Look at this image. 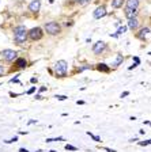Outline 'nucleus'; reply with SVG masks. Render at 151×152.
I'll list each match as a JSON object with an SVG mask.
<instances>
[{"instance_id":"nucleus-6","label":"nucleus","mask_w":151,"mask_h":152,"mask_svg":"<svg viewBox=\"0 0 151 152\" xmlns=\"http://www.w3.org/2000/svg\"><path fill=\"white\" fill-rule=\"evenodd\" d=\"M93 15H94V18H95V19H101V18H104L105 15H106V8H105L104 6L97 7V8H95V11L93 12Z\"/></svg>"},{"instance_id":"nucleus-34","label":"nucleus","mask_w":151,"mask_h":152,"mask_svg":"<svg viewBox=\"0 0 151 152\" xmlns=\"http://www.w3.org/2000/svg\"><path fill=\"white\" fill-rule=\"evenodd\" d=\"M105 151H108V152H116L114 149H110V148H105Z\"/></svg>"},{"instance_id":"nucleus-31","label":"nucleus","mask_w":151,"mask_h":152,"mask_svg":"<svg viewBox=\"0 0 151 152\" xmlns=\"http://www.w3.org/2000/svg\"><path fill=\"white\" fill-rule=\"evenodd\" d=\"M37 122V119H30L29 121V125H31V124H36Z\"/></svg>"},{"instance_id":"nucleus-35","label":"nucleus","mask_w":151,"mask_h":152,"mask_svg":"<svg viewBox=\"0 0 151 152\" xmlns=\"http://www.w3.org/2000/svg\"><path fill=\"white\" fill-rule=\"evenodd\" d=\"M39 91H41V92H44V91H46V87H41V88H39Z\"/></svg>"},{"instance_id":"nucleus-14","label":"nucleus","mask_w":151,"mask_h":152,"mask_svg":"<svg viewBox=\"0 0 151 152\" xmlns=\"http://www.w3.org/2000/svg\"><path fill=\"white\" fill-rule=\"evenodd\" d=\"M15 65H17L18 68H25L26 67V60L25 59H18L17 61H15Z\"/></svg>"},{"instance_id":"nucleus-24","label":"nucleus","mask_w":151,"mask_h":152,"mask_svg":"<svg viewBox=\"0 0 151 152\" xmlns=\"http://www.w3.org/2000/svg\"><path fill=\"white\" fill-rule=\"evenodd\" d=\"M89 68H90V65H83V67L79 68V72H82V71H84V69H89Z\"/></svg>"},{"instance_id":"nucleus-17","label":"nucleus","mask_w":151,"mask_h":152,"mask_svg":"<svg viewBox=\"0 0 151 152\" xmlns=\"http://www.w3.org/2000/svg\"><path fill=\"white\" fill-rule=\"evenodd\" d=\"M87 134H89V136H90V137H91V139H93L94 141H97V143H98V141H101V137H98V136L93 134L91 132H87Z\"/></svg>"},{"instance_id":"nucleus-28","label":"nucleus","mask_w":151,"mask_h":152,"mask_svg":"<svg viewBox=\"0 0 151 152\" xmlns=\"http://www.w3.org/2000/svg\"><path fill=\"white\" fill-rule=\"evenodd\" d=\"M128 95H129V92H128V91H125V92L121 94V98H125V97H128Z\"/></svg>"},{"instance_id":"nucleus-20","label":"nucleus","mask_w":151,"mask_h":152,"mask_svg":"<svg viewBox=\"0 0 151 152\" xmlns=\"http://www.w3.org/2000/svg\"><path fill=\"white\" fill-rule=\"evenodd\" d=\"M66 149H67V151H78V148H76V147L69 145V144H67V145H66Z\"/></svg>"},{"instance_id":"nucleus-18","label":"nucleus","mask_w":151,"mask_h":152,"mask_svg":"<svg viewBox=\"0 0 151 152\" xmlns=\"http://www.w3.org/2000/svg\"><path fill=\"white\" fill-rule=\"evenodd\" d=\"M127 29H128L127 26H123V27H120V29L117 30V35H118V34H124L125 31H127Z\"/></svg>"},{"instance_id":"nucleus-2","label":"nucleus","mask_w":151,"mask_h":152,"mask_svg":"<svg viewBox=\"0 0 151 152\" xmlns=\"http://www.w3.org/2000/svg\"><path fill=\"white\" fill-rule=\"evenodd\" d=\"M67 71H68V62L64 60H60L56 62L54 65V72H56V76L59 77H64L67 75Z\"/></svg>"},{"instance_id":"nucleus-9","label":"nucleus","mask_w":151,"mask_h":152,"mask_svg":"<svg viewBox=\"0 0 151 152\" xmlns=\"http://www.w3.org/2000/svg\"><path fill=\"white\" fill-rule=\"evenodd\" d=\"M124 14H125V17L128 18V19H131V18H136L138 10H133V8H125Z\"/></svg>"},{"instance_id":"nucleus-37","label":"nucleus","mask_w":151,"mask_h":152,"mask_svg":"<svg viewBox=\"0 0 151 152\" xmlns=\"http://www.w3.org/2000/svg\"><path fill=\"white\" fill-rule=\"evenodd\" d=\"M36 152H41V151H39V149H38V151H36Z\"/></svg>"},{"instance_id":"nucleus-13","label":"nucleus","mask_w":151,"mask_h":152,"mask_svg":"<svg viewBox=\"0 0 151 152\" xmlns=\"http://www.w3.org/2000/svg\"><path fill=\"white\" fill-rule=\"evenodd\" d=\"M148 33H150V29H148V27H144V29H142V30H140V34H139L138 37H139L140 39H144L146 35H147Z\"/></svg>"},{"instance_id":"nucleus-15","label":"nucleus","mask_w":151,"mask_h":152,"mask_svg":"<svg viewBox=\"0 0 151 152\" xmlns=\"http://www.w3.org/2000/svg\"><path fill=\"white\" fill-rule=\"evenodd\" d=\"M123 60H124L123 54H117V56H116V61L113 62V65H114V67H118V65L123 62Z\"/></svg>"},{"instance_id":"nucleus-10","label":"nucleus","mask_w":151,"mask_h":152,"mask_svg":"<svg viewBox=\"0 0 151 152\" xmlns=\"http://www.w3.org/2000/svg\"><path fill=\"white\" fill-rule=\"evenodd\" d=\"M138 26H139V20H138L136 18H131V19H128V27H129L131 30H136Z\"/></svg>"},{"instance_id":"nucleus-21","label":"nucleus","mask_w":151,"mask_h":152,"mask_svg":"<svg viewBox=\"0 0 151 152\" xmlns=\"http://www.w3.org/2000/svg\"><path fill=\"white\" fill-rule=\"evenodd\" d=\"M63 137H56V139H46V143H53V141H61Z\"/></svg>"},{"instance_id":"nucleus-19","label":"nucleus","mask_w":151,"mask_h":152,"mask_svg":"<svg viewBox=\"0 0 151 152\" xmlns=\"http://www.w3.org/2000/svg\"><path fill=\"white\" fill-rule=\"evenodd\" d=\"M75 2H76L78 4H80V6H86L87 3L90 2V0H75Z\"/></svg>"},{"instance_id":"nucleus-12","label":"nucleus","mask_w":151,"mask_h":152,"mask_svg":"<svg viewBox=\"0 0 151 152\" xmlns=\"http://www.w3.org/2000/svg\"><path fill=\"white\" fill-rule=\"evenodd\" d=\"M124 4V0H112V7L113 8H120Z\"/></svg>"},{"instance_id":"nucleus-27","label":"nucleus","mask_w":151,"mask_h":152,"mask_svg":"<svg viewBox=\"0 0 151 152\" xmlns=\"http://www.w3.org/2000/svg\"><path fill=\"white\" fill-rule=\"evenodd\" d=\"M138 65H139V64H138V62H135V64H133V65H131V67H129L128 69H129V71H131V69H135V68H136Z\"/></svg>"},{"instance_id":"nucleus-11","label":"nucleus","mask_w":151,"mask_h":152,"mask_svg":"<svg viewBox=\"0 0 151 152\" xmlns=\"http://www.w3.org/2000/svg\"><path fill=\"white\" fill-rule=\"evenodd\" d=\"M138 6H139V0H127V8L138 10Z\"/></svg>"},{"instance_id":"nucleus-8","label":"nucleus","mask_w":151,"mask_h":152,"mask_svg":"<svg viewBox=\"0 0 151 152\" xmlns=\"http://www.w3.org/2000/svg\"><path fill=\"white\" fill-rule=\"evenodd\" d=\"M39 7H41V2H39V0H33V2L29 4V11L38 12L39 11Z\"/></svg>"},{"instance_id":"nucleus-23","label":"nucleus","mask_w":151,"mask_h":152,"mask_svg":"<svg viewBox=\"0 0 151 152\" xmlns=\"http://www.w3.org/2000/svg\"><path fill=\"white\" fill-rule=\"evenodd\" d=\"M17 141H18V137L15 136L14 139H11V140H7V141H4V143H6V144H11V143H17Z\"/></svg>"},{"instance_id":"nucleus-38","label":"nucleus","mask_w":151,"mask_h":152,"mask_svg":"<svg viewBox=\"0 0 151 152\" xmlns=\"http://www.w3.org/2000/svg\"><path fill=\"white\" fill-rule=\"evenodd\" d=\"M148 54H150V56H151V52H150V53H148Z\"/></svg>"},{"instance_id":"nucleus-4","label":"nucleus","mask_w":151,"mask_h":152,"mask_svg":"<svg viewBox=\"0 0 151 152\" xmlns=\"http://www.w3.org/2000/svg\"><path fill=\"white\" fill-rule=\"evenodd\" d=\"M29 38L31 39V41H38V39H41L42 38V30L39 29V27H33L30 31H29Z\"/></svg>"},{"instance_id":"nucleus-30","label":"nucleus","mask_w":151,"mask_h":152,"mask_svg":"<svg viewBox=\"0 0 151 152\" xmlns=\"http://www.w3.org/2000/svg\"><path fill=\"white\" fill-rule=\"evenodd\" d=\"M30 82H31V83H37V77H31Z\"/></svg>"},{"instance_id":"nucleus-26","label":"nucleus","mask_w":151,"mask_h":152,"mask_svg":"<svg viewBox=\"0 0 151 152\" xmlns=\"http://www.w3.org/2000/svg\"><path fill=\"white\" fill-rule=\"evenodd\" d=\"M139 144H140V145H148V144H150V141H148V140H147V141H140Z\"/></svg>"},{"instance_id":"nucleus-7","label":"nucleus","mask_w":151,"mask_h":152,"mask_svg":"<svg viewBox=\"0 0 151 152\" xmlns=\"http://www.w3.org/2000/svg\"><path fill=\"white\" fill-rule=\"evenodd\" d=\"M3 57H4V60H7V61H12L15 57H17V52H14V50H11V49H6V50H3Z\"/></svg>"},{"instance_id":"nucleus-5","label":"nucleus","mask_w":151,"mask_h":152,"mask_svg":"<svg viewBox=\"0 0 151 152\" xmlns=\"http://www.w3.org/2000/svg\"><path fill=\"white\" fill-rule=\"evenodd\" d=\"M105 48H106L105 42L98 41V42H95V44H94V46H93V52H94V54H101L102 52L105 50Z\"/></svg>"},{"instance_id":"nucleus-22","label":"nucleus","mask_w":151,"mask_h":152,"mask_svg":"<svg viewBox=\"0 0 151 152\" xmlns=\"http://www.w3.org/2000/svg\"><path fill=\"white\" fill-rule=\"evenodd\" d=\"M54 98H56V99H59V101H66L68 97H66V95H56Z\"/></svg>"},{"instance_id":"nucleus-1","label":"nucleus","mask_w":151,"mask_h":152,"mask_svg":"<svg viewBox=\"0 0 151 152\" xmlns=\"http://www.w3.org/2000/svg\"><path fill=\"white\" fill-rule=\"evenodd\" d=\"M14 39L18 44H23L27 39V30L25 26H17L14 29Z\"/></svg>"},{"instance_id":"nucleus-32","label":"nucleus","mask_w":151,"mask_h":152,"mask_svg":"<svg viewBox=\"0 0 151 152\" xmlns=\"http://www.w3.org/2000/svg\"><path fill=\"white\" fill-rule=\"evenodd\" d=\"M133 60H135V62H138V64L140 62V60H139V57H133Z\"/></svg>"},{"instance_id":"nucleus-29","label":"nucleus","mask_w":151,"mask_h":152,"mask_svg":"<svg viewBox=\"0 0 151 152\" xmlns=\"http://www.w3.org/2000/svg\"><path fill=\"white\" fill-rule=\"evenodd\" d=\"M4 74V68H3V65H0V76H2Z\"/></svg>"},{"instance_id":"nucleus-3","label":"nucleus","mask_w":151,"mask_h":152,"mask_svg":"<svg viewBox=\"0 0 151 152\" xmlns=\"http://www.w3.org/2000/svg\"><path fill=\"white\" fill-rule=\"evenodd\" d=\"M45 30L48 31L49 34H52V35H56V34H59L60 33V25L57 22H48V23H45Z\"/></svg>"},{"instance_id":"nucleus-33","label":"nucleus","mask_w":151,"mask_h":152,"mask_svg":"<svg viewBox=\"0 0 151 152\" xmlns=\"http://www.w3.org/2000/svg\"><path fill=\"white\" fill-rule=\"evenodd\" d=\"M19 152H29V151H27L26 148H21V149H19Z\"/></svg>"},{"instance_id":"nucleus-25","label":"nucleus","mask_w":151,"mask_h":152,"mask_svg":"<svg viewBox=\"0 0 151 152\" xmlns=\"http://www.w3.org/2000/svg\"><path fill=\"white\" fill-rule=\"evenodd\" d=\"M36 88H37V87H31V88H30V90L27 91V94H29V95H30V94H33V92L36 91Z\"/></svg>"},{"instance_id":"nucleus-36","label":"nucleus","mask_w":151,"mask_h":152,"mask_svg":"<svg viewBox=\"0 0 151 152\" xmlns=\"http://www.w3.org/2000/svg\"><path fill=\"white\" fill-rule=\"evenodd\" d=\"M36 99H42V97H41V95L38 94V95H36Z\"/></svg>"},{"instance_id":"nucleus-16","label":"nucleus","mask_w":151,"mask_h":152,"mask_svg":"<svg viewBox=\"0 0 151 152\" xmlns=\"http://www.w3.org/2000/svg\"><path fill=\"white\" fill-rule=\"evenodd\" d=\"M97 69H98V71H101V72H109V71H110V69H109V67L106 65V64H98Z\"/></svg>"}]
</instances>
